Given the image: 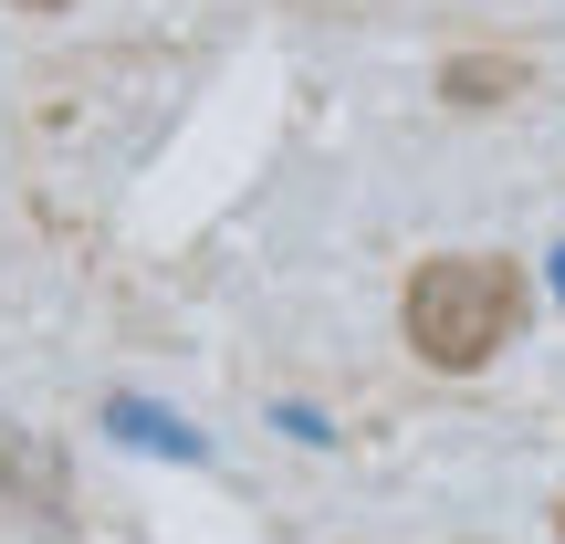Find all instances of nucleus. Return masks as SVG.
Wrapping results in <instances>:
<instances>
[{
  "label": "nucleus",
  "mask_w": 565,
  "mask_h": 544,
  "mask_svg": "<svg viewBox=\"0 0 565 544\" xmlns=\"http://www.w3.org/2000/svg\"><path fill=\"white\" fill-rule=\"evenodd\" d=\"M534 314V273L524 252H429L398 282V345L429 377H482Z\"/></svg>",
  "instance_id": "nucleus-1"
},
{
  "label": "nucleus",
  "mask_w": 565,
  "mask_h": 544,
  "mask_svg": "<svg viewBox=\"0 0 565 544\" xmlns=\"http://www.w3.org/2000/svg\"><path fill=\"white\" fill-rule=\"evenodd\" d=\"M503 84H524V63H513V53H461V63H440V95H450V105H503Z\"/></svg>",
  "instance_id": "nucleus-2"
},
{
  "label": "nucleus",
  "mask_w": 565,
  "mask_h": 544,
  "mask_svg": "<svg viewBox=\"0 0 565 544\" xmlns=\"http://www.w3.org/2000/svg\"><path fill=\"white\" fill-rule=\"evenodd\" d=\"M0 492H42V513L63 524V461H53V450H21V440H0Z\"/></svg>",
  "instance_id": "nucleus-3"
},
{
  "label": "nucleus",
  "mask_w": 565,
  "mask_h": 544,
  "mask_svg": "<svg viewBox=\"0 0 565 544\" xmlns=\"http://www.w3.org/2000/svg\"><path fill=\"white\" fill-rule=\"evenodd\" d=\"M11 11H74V0H11Z\"/></svg>",
  "instance_id": "nucleus-4"
},
{
  "label": "nucleus",
  "mask_w": 565,
  "mask_h": 544,
  "mask_svg": "<svg viewBox=\"0 0 565 544\" xmlns=\"http://www.w3.org/2000/svg\"><path fill=\"white\" fill-rule=\"evenodd\" d=\"M555 534H565V503H555Z\"/></svg>",
  "instance_id": "nucleus-5"
}]
</instances>
